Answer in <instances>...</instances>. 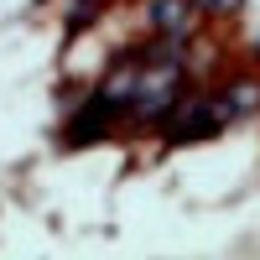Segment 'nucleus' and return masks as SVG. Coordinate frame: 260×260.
I'll return each instance as SVG.
<instances>
[{
  "label": "nucleus",
  "mask_w": 260,
  "mask_h": 260,
  "mask_svg": "<svg viewBox=\"0 0 260 260\" xmlns=\"http://www.w3.org/2000/svg\"><path fill=\"white\" fill-rule=\"evenodd\" d=\"M234 115L224 99H177L172 104V120H167V141L172 146H187V141H208L213 130H224Z\"/></svg>",
  "instance_id": "f257e3e1"
},
{
  "label": "nucleus",
  "mask_w": 260,
  "mask_h": 260,
  "mask_svg": "<svg viewBox=\"0 0 260 260\" xmlns=\"http://www.w3.org/2000/svg\"><path fill=\"white\" fill-rule=\"evenodd\" d=\"M151 26L172 42H187L192 26H198V6L192 0H151Z\"/></svg>",
  "instance_id": "f03ea898"
},
{
  "label": "nucleus",
  "mask_w": 260,
  "mask_h": 260,
  "mask_svg": "<svg viewBox=\"0 0 260 260\" xmlns=\"http://www.w3.org/2000/svg\"><path fill=\"white\" fill-rule=\"evenodd\" d=\"M115 115H120V110H115V104H110V99H104V94H94L89 104H83V115H78V120L68 125V146H89V141H99V136H104V130H110V125H115Z\"/></svg>",
  "instance_id": "7ed1b4c3"
},
{
  "label": "nucleus",
  "mask_w": 260,
  "mask_h": 260,
  "mask_svg": "<svg viewBox=\"0 0 260 260\" xmlns=\"http://www.w3.org/2000/svg\"><path fill=\"white\" fill-rule=\"evenodd\" d=\"M224 104H229V115H240V110H255V104H260V89H255V83H234V89L224 94Z\"/></svg>",
  "instance_id": "20e7f679"
},
{
  "label": "nucleus",
  "mask_w": 260,
  "mask_h": 260,
  "mask_svg": "<svg viewBox=\"0 0 260 260\" xmlns=\"http://www.w3.org/2000/svg\"><path fill=\"white\" fill-rule=\"evenodd\" d=\"M198 11H240V0H192Z\"/></svg>",
  "instance_id": "39448f33"
}]
</instances>
